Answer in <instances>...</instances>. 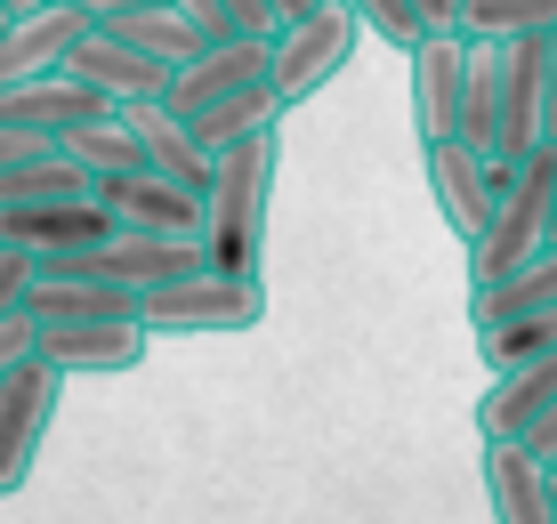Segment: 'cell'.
<instances>
[{
  "label": "cell",
  "instance_id": "5b68a950",
  "mask_svg": "<svg viewBox=\"0 0 557 524\" xmlns=\"http://www.w3.org/2000/svg\"><path fill=\"white\" fill-rule=\"evenodd\" d=\"M41 266H73V275H98V283H122V290H146L153 283H178V275H195L202 259V235H129V226H113L106 242H89V250H65V259H41Z\"/></svg>",
  "mask_w": 557,
  "mask_h": 524
},
{
  "label": "cell",
  "instance_id": "f35d334b",
  "mask_svg": "<svg viewBox=\"0 0 557 524\" xmlns=\"http://www.w3.org/2000/svg\"><path fill=\"white\" fill-rule=\"evenodd\" d=\"M549 524H557V516H549Z\"/></svg>",
  "mask_w": 557,
  "mask_h": 524
},
{
  "label": "cell",
  "instance_id": "ffe728a7",
  "mask_svg": "<svg viewBox=\"0 0 557 524\" xmlns=\"http://www.w3.org/2000/svg\"><path fill=\"white\" fill-rule=\"evenodd\" d=\"M113 33H122L129 49L162 57L170 73H178V65H195V57L210 49V41H202V25L178 9V0H146V9H122V16H113Z\"/></svg>",
  "mask_w": 557,
  "mask_h": 524
},
{
  "label": "cell",
  "instance_id": "7c38bea8",
  "mask_svg": "<svg viewBox=\"0 0 557 524\" xmlns=\"http://www.w3.org/2000/svg\"><path fill=\"white\" fill-rule=\"evenodd\" d=\"M549 138V73H542V33H517L502 49V162H525Z\"/></svg>",
  "mask_w": 557,
  "mask_h": 524
},
{
  "label": "cell",
  "instance_id": "ac0fdd59",
  "mask_svg": "<svg viewBox=\"0 0 557 524\" xmlns=\"http://www.w3.org/2000/svg\"><path fill=\"white\" fill-rule=\"evenodd\" d=\"M138 355H146V323H73V332H41V363H57L65 379L138 372Z\"/></svg>",
  "mask_w": 557,
  "mask_h": 524
},
{
  "label": "cell",
  "instance_id": "6da1fadb",
  "mask_svg": "<svg viewBox=\"0 0 557 524\" xmlns=\"http://www.w3.org/2000/svg\"><path fill=\"white\" fill-rule=\"evenodd\" d=\"M267 202H275V129L210 153L202 186V259L219 275L267 283Z\"/></svg>",
  "mask_w": 557,
  "mask_h": 524
},
{
  "label": "cell",
  "instance_id": "d590c367",
  "mask_svg": "<svg viewBox=\"0 0 557 524\" xmlns=\"http://www.w3.org/2000/svg\"><path fill=\"white\" fill-rule=\"evenodd\" d=\"M0 9H9V16H25V9H41V0H0Z\"/></svg>",
  "mask_w": 557,
  "mask_h": 524
},
{
  "label": "cell",
  "instance_id": "8fae6325",
  "mask_svg": "<svg viewBox=\"0 0 557 524\" xmlns=\"http://www.w3.org/2000/svg\"><path fill=\"white\" fill-rule=\"evenodd\" d=\"M405 57H412V122H420V146H436V138H453V129H460L469 33H420Z\"/></svg>",
  "mask_w": 557,
  "mask_h": 524
},
{
  "label": "cell",
  "instance_id": "ba28073f",
  "mask_svg": "<svg viewBox=\"0 0 557 524\" xmlns=\"http://www.w3.org/2000/svg\"><path fill=\"white\" fill-rule=\"evenodd\" d=\"M65 73L82 89H98L106 105H146V97H170V65L146 49H129L113 25H89L82 41L65 49Z\"/></svg>",
  "mask_w": 557,
  "mask_h": 524
},
{
  "label": "cell",
  "instance_id": "4dcf8cb0",
  "mask_svg": "<svg viewBox=\"0 0 557 524\" xmlns=\"http://www.w3.org/2000/svg\"><path fill=\"white\" fill-rule=\"evenodd\" d=\"M517 444H525V452H533V460H549V469H557V396H549V403H542V412H533V420H525V428H517Z\"/></svg>",
  "mask_w": 557,
  "mask_h": 524
},
{
  "label": "cell",
  "instance_id": "d4e9b609",
  "mask_svg": "<svg viewBox=\"0 0 557 524\" xmlns=\"http://www.w3.org/2000/svg\"><path fill=\"white\" fill-rule=\"evenodd\" d=\"M525 307H557V242H549V250H533V259L517 266L509 283L476 290L469 315H476V323H502V315H525Z\"/></svg>",
  "mask_w": 557,
  "mask_h": 524
},
{
  "label": "cell",
  "instance_id": "5bb4252c",
  "mask_svg": "<svg viewBox=\"0 0 557 524\" xmlns=\"http://www.w3.org/2000/svg\"><path fill=\"white\" fill-rule=\"evenodd\" d=\"M82 33H89V16L65 9V0H41V9L9 16V25H0V89L33 82V73H57Z\"/></svg>",
  "mask_w": 557,
  "mask_h": 524
},
{
  "label": "cell",
  "instance_id": "52a82bcc",
  "mask_svg": "<svg viewBox=\"0 0 557 524\" xmlns=\"http://www.w3.org/2000/svg\"><path fill=\"white\" fill-rule=\"evenodd\" d=\"M98 202L129 235H202V186H178V178H162V170H146V162L98 178Z\"/></svg>",
  "mask_w": 557,
  "mask_h": 524
},
{
  "label": "cell",
  "instance_id": "836d02e7",
  "mask_svg": "<svg viewBox=\"0 0 557 524\" xmlns=\"http://www.w3.org/2000/svg\"><path fill=\"white\" fill-rule=\"evenodd\" d=\"M65 9H82L89 25H113V16H122V9H146V0H65Z\"/></svg>",
  "mask_w": 557,
  "mask_h": 524
},
{
  "label": "cell",
  "instance_id": "3957f363",
  "mask_svg": "<svg viewBox=\"0 0 557 524\" xmlns=\"http://www.w3.org/2000/svg\"><path fill=\"white\" fill-rule=\"evenodd\" d=\"M267 315V283L219 275V266H195L178 283H153L138 299L146 339H219V332H259Z\"/></svg>",
  "mask_w": 557,
  "mask_h": 524
},
{
  "label": "cell",
  "instance_id": "8d00e7d4",
  "mask_svg": "<svg viewBox=\"0 0 557 524\" xmlns=\"http://www.w3.org/2000/svg\"><path fill=\"white\" fill-rule=\"evenodd\" d=\"M549 235H557V186H549Z\"/></svg>",
  "mask_w": 557,
  "mask_h": 524
},
{
  "label": "cell",
  "instance_id": "4316f807",
  "mask_svg": "<svg viewBox=\"0 0 557 524\" xmlns=\"http://www.w3.org/2000/svg\"><path fill=\"white\" fill-rule=\"evenodd\" d=\"M178 9L202 25L210 49L219 41H267V33H275V9H267V0H178Z\"/></svg>",
  "mask_w": 557,
  "mask_h": 524
},
{
  "label": "cell",
  "instance_id": "277c9868",
  "mask_svg": "<svg viewBox=\"0 0 557 524\" xmlns=\"http://www.w3.org/2000/svg\"><path fill=\"white\" fill-rule=\"evenodd\" d=\"M363 25L348 0H315L307 16H292V25H275V41H267V89L283 97V105H299V97H315L323 82H332L339 65L356 57Z\"/></svg>",
  "mask_w": 557,
  "mask_h": 524
},
{
  "label": "cell",
  "instance_id": "1f68e13d",
  "mask_svg": "<svg viewBox=\"0 0 557 524\" xmlns=\"http://www.w3.org/2000/svg\"><path fill=\"white\" fill-rule=\"evenodd\" d=\"M420 33H460V0H412Z\"/></svg>",
  "mask_w": 557,
  "mask_h": 524
},
{
  "label": "cell",
  "instance_id": "603a6c76",
  "mask_svg": "<svg viewBox=\"0 0 557 524\" xmlns=\"http://www.w3.org/2000/svg\"><path fill=\"white\" fill-rule=\"evenodd\" d=\"M476 347H485V372H525V363L557 355V307H525V315L476 323Z\"/></svg>",
  "mask_w": 557,
  "mask_h": 524
},
{
  "label": "cell",
  "instance_id": "8992f818",
  "mask_svg": "<svg viewBox=\"0 0 557 524\" xmlns=\"http://www.w3.org/2000/svg\"><path fill=\"white\" fill-rule=\"evenodd\" d=\"M57 387H65V372L57 363H16V372H0V500L25 492L33 460H41V436L57 420Z\"/></svg>",
  "mask_w": 557,
  "mask_h": 524
},
{
  "label": "cell",
  "instance_id": "9a60e30c",
  "mask_svg": "<svg viewBox=\"0 0 557 524\" xmlns=\"http://www.w3.org/2000/svg\"><path fill=\"white\" fill-rule=\"evenodd\" d=\"M485 500H493V524H549L557 516L549 460H533L517 436H485Z\"/></svg>",
  "mask_w": 557,
  "mask_h": 524
},
{
  "label": "cell",
  "instance_id": "74e56055",
  "mask_svg": "<svg viewBox=\"0 0 557 524\" xmlns=\"http://www.w3.org/2000/svg\"><path fill=\"white\" fill-rule=\"evenodd\" d=\"M0 25H9V9H0Z\"/></svg>",
  "mask_w": 557,
  "mask_h": 524
},
{
  "label": "cell",
  "instance_id": "cb8c5ba5",
  "mask_svg": "<svg viewBox=\"0 0 557 524\" xmlns=\"http://www.w3.org/2000/svg\"><path fill=\"white\" fill-rule=\"evenodd\" d=\"M82 194H98L82 178V170L65 162V153H33V162H9L0 170V210H33V202H82Z\"/></svg>",
  "mask_w": 557,
  "mask_h": 524
},
{
  "label": "cell",
  "instance_id": "83f0119b",
  "mask_svg": "<svg viewBox=\"0 0 557 524\" xmlns=\"http://www.w3.org/2000/svg\"><path fill=\"white\" fill-rule=\"evenodd\" d=\"M348 9H356V25H363V33H380V41H396V49H412V41H420L412 0H348Z\"/></svg>",
  "mask_w": 557,
  "mask_h": 524
},
{
  "label": "cell",
  "instance_id": "4fadbf2b",
  "mask_svg": "<svg viewBox=\"0 0 557 524\" xmlns=\"http://www.w3.org/2000/svg\"><path fill=\"white\" fill-rule=\"evenodd\" d=\"M113 235V210L98 194H82V202H33V210H0V242L33 250V266L41 259H65V250H89Z\"/></svg>",
  "mask_w": 557,
  "mask_h": 524
},
{
  "label": "cell",
  "instance_id": "484cf974",
  "mask_svg": "<svg viewBox=\"0 0 557 524\" xmlns=\"http://www.w3.org/2000/svg\"><path fill=\"white\" fill-rule=\"evenodd\" d=\"M557 0H460V33L476 41H517V33H549Z\"/></svg>",
  "mask_w": 557,
  "mask_h": 524
},
{
  "label": "cell",
  "instance_id": "9c48e42d",
  "mask_svg": "<svg viewBox=\"0 0 557 524\" xmlns=\"http://www.w3.org/2000/svg\"><path fill=\"white\" fill-rule=\"evenodd\" d=\"M502 178H509V162H485V153H469L460 138L429 146V194H436V210H445V226L460 242L485 235L493 202H502Z\"/></svg>",
  "mask_w": 557,
  "mask_h": 524
},
{
  "label": "cell",
  "instance_id": "e575fe53",
  "mask_svg": "<svg viewBox=\"0 0 557 524\" xmlns=\"http://www.w3.org/2000/svg\"><path fill=\"white\" fill-rule=\"evenodd\" d=\"M267 9H275V25H292V16H307L315 0H267Z\"/></svg>",
  "mask_w": 557,
  "mask_h": 524
},
{
  "label": "cell",
  "instance_id": "e0dca14e",
  "mask_svg": "<svg viewBox=\"0 0 557 524\" xmlns=\"http://www.w3.org/2000/svg\"><path fill=\"white\" fill-rule=\"evenodd\" d=\"M89 113H106V97L98 89H82L65 65L57 73H33V82H16V89H0V122L9 129H41V138H65L73 122H89Z\"/></svg>",
  "mask_w": 557,
  "mask_h": 524
},
{
  "label": "cell",
  "instance_id": "7402d4cb",
  "mask_svg": "<svg viewBox=\"0 0 557 524\" xmlns=\"http://www.w3.org/2000/svg\"><path fill=\"white\" fill-rule=\"evenodd\" d=\"M57 153H65V162L82 170L89 186L113 178V170H138V138H129L122 105H106V113H89V122H73L65 138H57Z\"/></svg>",
  "mask_w": 557,
  "mask_h": 524
},
{
  "label": "cell",
  "instance_id": "f546056e",
  "mask_svg": "<svg viewBox=\"0 0 557 524\" xmlns=\"http://www.w3.org/2000/svg\"><path fill=\"white\" fill-rule=\"evenodd\" d=\"M25 283H33V250H16V242H0V315H9L16 299H25Z\"/></svg>",
  "mask_w": 557,
  "mask_h": 524
},
{
  "label": "cell",
  "instance_id": "2e32d148",
  "mask_svg": "<svg viewBox=\"0 0 557 524\" xmlns=\"http://www.w3.org/2000/svg\"><path fill=\"white\" fill-rule=\"evenodd\" d=\"M267 41H275V33H267ZM267 41H219V49H202L195 65L170 73V97H162V105H170V113H202V105H219V97L267 82Z\"/></svg>",
  "mask_w": 557,
  "mask_h": 524
},
{
  "label": "cell",
  "instance_id": "f1b7e54d",
  "mask_svg": "<svg viewBox=\"0 0 557 524\" xmlns=\"http://www.w3.org/2000/svg\"><path fill=\"white\" fill-rule=\"evenodd\" d=\"M33 355H41V315L16 299L9 315H0V372H16V363H33Z\"/></svg>",
  "mask_w": 557,
  "mask_h": 524
},
{
  "label": "cell",
  "instance_id": "7a4b0ae2",
  "mask_svg": "<svg viewBox=\"0 0 557 524\" xmlns=\"http://www.w3.org/2000/svg\"><path fill=\"white\" fill-rule=\"evenodd\" d=\"M549 186H557V138H542L525 162H509L502 202H493L485 235L469 242V299H476V290H493V283H509L533 250L557 242L549 235Z\"/></svg>",
  "mask_w": 557,
  "mask_h": 524
},
{
  "label": "cell",
  "instance_id": "d6986e66",
  "mask_svg": "<svg viewBox=\"0 0 557 524\" xmlns=\"http://www.w3.org/2000/svg\"><path fill=\"white\" fill-rule=\"evenodd\" d=\"M122 122H129V138H138V162L146 170H162V178H178V186H210V153L195 146V129H186L162 97L122 105Z\"/></svg>",
  "mask_w": 557,
  "mask_h": 524
},
{
  "label": "cell",
  "instance_id": "d6a6232c",
  "mask_svg": "<svg viewBox=\"0 0 557 524\" xmlns=\"http://www.w3.org/2000/svg\"><path fill=\"white\" fill-rule=\"evenodd\" d=\"M542 73H549V138H557V16H549V33H542Z\"/></svg>",
  "mask_w": 557,
  "mask_h": 524
},
{
  "label": "cell",
  "instance_id": "44dd1931",
  "mask_svg": "<svg viewBox=\"0 0 557 524\" xmlns=\"http://www.w3.org/2000/svg\"><path fill=\"white\" fill-rule=\"evenodd\" d=\"M275 113H283V97L267 82H251V89L219 97V105H202V113H178V122L195 129L202 153H219V146H243V138H259V129H275Z\"/></svg>",
  "mask_w": 557,
  "mask_h": 524
},
{
  "label": "cell",
  "instance_id": "30bf717a",
  "mask_svg": "<svg viewBox=\"0 0 557 524\" xmlns=\"http://www.w3.org/2000/svg\"><path fill=\"white\" fill-rule=\"evenodd\" d=\"M25 307L41 315V332H73V323H138V290L73 275V266H33Z\"/></svg>",
  "mask_w": 557,
  "mask_h": 524
}]
</instances>
